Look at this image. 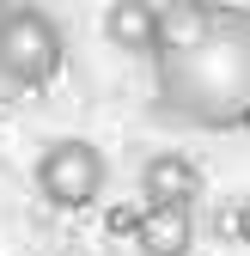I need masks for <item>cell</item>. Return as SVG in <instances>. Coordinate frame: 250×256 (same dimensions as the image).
<instances>
[{"label": "cell", "instance_id": "7a4b0ae2", "mask_svg": "<svg viewBox=\"0 0 250 256\" xmlns=\"http://www.w3.org/2000/svg\"><path fill=\"white\" fill-rule=\"evenodd\" d=\"M61 61H68V37H61L55 12L43 6H0V86L12 92H43Z\"/></svg>", "mask_w": 250, "mask_h": 256}, {"label": "cell", "instance_id": "9c48e42d", "mask_svg": "<svg viewBox=\"0 0 250 256\" xmlns=\"http://www.w3.org/2000/svg\"><path fill=\"white\" fill-rule=\"evenodd\" d=\"M232 238H238V244L250 250V196H244V202L232 208Z\"/></svg>", "mask_w": 250, "mask_h": 256}, {"label": "cell", "instance_id": "8992f818", "mask_svg": "<svg viewBox=\"0 0 250 256\" xmlns=\"http://www.w3.org/2000/svg\"><path fill=\"white\" fill-rule=\"evenodd\" d=\"M134 250H140V256H190V250H196V220H190V208L146 202Z\"/></svg>", "mask_w": 250, "mask_h": 256}, {"label": "cell", "instance_id": "30bf717a", "mask_svg": "<svg viewBox=\"0 0 250 256\" xmlns=\"http://www.w3.org/2000/svg\"><path fill=\"white\" fill-rule=\"evenodd\" d=\"M244 128H250V116H244Z\"/></svg>", "mask_w": 250, "mask_h": 256}, {"label": "cell", "instance_id": "5b68a950", "mask_svg": "<svg viewBox=\"0 0 250 256\" xmlns=\"http://www.w3.org/2000/svg\"><path fill=\"white\" fill-rule=\"evenodd\" d=\"M104 37L122 55L159 61V6L152 0H116V6H104Z\"/></svg>", "mask_w": 250, "mask_h": 256}, {"label": "cell", "instance_id": "52a82bcc", "mask_svg": "<svg viewBox=\"0 0 250 256\" xmlns=\"http://www.w3.org/2000/svg\"><path fill=\"white\" fill-rule=\"evenodd\" d=\"M220 6H208V0H177V6H159V55H183L208 43L214 30H220Z\"/></svg>", "mask_w": 250, "mask_h": 256}, {"label": "cell", "instance_id": "6da1fadb", "mask_svg": "<svg viewBox=\"0 0 250 256\" xmlns=\"http://www.w3.org/2000/svg\"><path fill=\"white\" fill-rule=\"evenodd\" d=\"M159 110L171 122L190 128H244L250 116V12H226L220 30L208 43L183 49V55H159Z\"/></svg>", "mask_w": 250, "mask_h": 256}, {"label": "cell", "instance_id": "3957f363", "mask_svg": "<svg viewBox=\"0 0 250 256\" xmlns=\"http://www.w3.org/2000/svg\"><path fill=\"white\" fill-rule=\"evenodd\" d=\"M104 183H110V158L98 140H86V134H61L37 152V189H43V202L61 208V214H80L104 196Z\"/></svg>", "mask_w": 250, "mask_h": 256}, {"label": "cell", "instance_id": "ba28073f", "mask_svg": "<svg viewBox=\"0 0 250 256\" xmlns=\"http://www.w3.org/2000/svg\"><path fill=\"white\" fill-rule=\"evenodd\" d=\"M140 214H146V202H140V208L110 202V208H104V232H110V238H140Z\"/></svg>", "mask_w": 250, "mask_h": 256}, {"label": "cell", "instance_id": "277c9868", "mask_svg": "<svg viewBox=\"0 0 250 256\" xmlns=\"http://www.w3.org/2000/svg\"><path fill=\"white\" fill-rule=\"evenodd\" d=\"M140 196L146 202H171V208H196L202 202V165L183 158V152H146Z\"/></svg>", "mask_w": 250, "mask_h": 256}]
</instances>
